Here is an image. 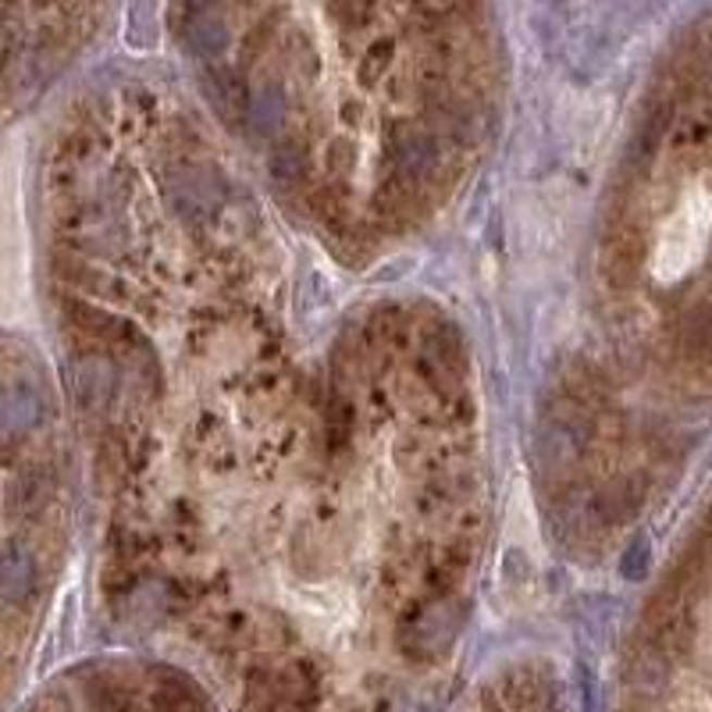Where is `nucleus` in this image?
<instances>
[{
	"mask_svg": "<svg viewBox=\"0 0 712 712\" xmlns=\"http://www.w3.org/2000/svg\"><path fill=\"white\" fill-rule=\"evenodd\" d=\"M499 712H510V705H502ZM541 712H555V705H552V698H546V702H541Z\"/></svg>",
	"mask_w": 712,
	"mask_h": 712,
	"instance_id": "nucleus-4",
	"label": "nucleus"
},
{
	"mask_svg": "<svg viewBox=\"0 0 712 712\" xmlns=\"http://www.w3.org/2000/svg\"><path fill=\"white\" fill-rule=\"evenodd\" d=\"M189 4H192V8H197V11H200V15H203V11H207V8H214V4H217V0H189Z\"/></svg>",
	"mask_w": 712,
	"mask_h": 712,
	"instance_id": "nucleus-3",
	"label": "nucleus"
},
{
	"mask_svg": "<svg viewBox=\"0 0 712 712\" xmlns=\"http://www.w3.org/2000/svg\"><path fill=\"white\" fill-rule=\"evenodd\" d=\"M335 22H342L346 29H360L374 15V0H328Z\"/></svg>",
	"mask_w": 712,
	"mask_h": 712,
	"instance_id": "nucleus-2",
	"label": "nucleus"
},
{
	"mask_svg": "<svg viewBox=\"0 0 712 712\" xmlns=\"http://www.w3.org/2000/svg\"><path fill=\"white\" fill-rule=\"evenodd\" d=\"M33 712H207V705L175 677L142 673L128 680L125 673H93L75 688H54Z\"/></svg>",
	"mask_w": 712,
	"mask_h": 712,
	"instance_id": "nucleus-1",
	"label": "nucleus"
}]
</instances>
